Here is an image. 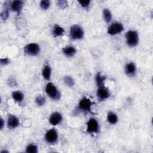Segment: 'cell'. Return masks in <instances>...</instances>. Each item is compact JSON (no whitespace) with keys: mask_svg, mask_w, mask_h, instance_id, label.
I'll list each match as a JSON object with an SVG mask.
<instances>
[{"mask_svg":"<svg viewBox=\"0 0 153 153\" xmlns=\"http://www.w3.org/2000/svg\"><path fill=\"white\" fill-rule=\"evenodd\" d=\"M46 94L52 100H59L61 97V94L56 86L52 82H49L47 84L45 88Z\"/></svg>","mask_w":153,"mask_h":153,"instance_id":"cell-1","label":"cell"},{"mask_svg":"<svg viewBox=\"0 0 153 153\" xmlns=\"http://www.w3.org/2000/svg\"><path fill=\"white\" fill-rule=\"evenodd\" d=\"M126 43L130 47H134L139 43V35L137 31L134 30H128L125 35Z\"/></svg>","mask_w":153,"mask_h":153,"instance_id":"cell-2","label":"cell"},{"mask_svg":"<svg viewBox=\"0 0 153 153\" xmlns=\"http://www.w3.org/2000/svg\"><path fill=\"white\" fill-rule=\"evenodd\" d=\"M69 35L72 39H81L84 37V32L82 27L78 25H74L70 27Z\"/></svg>","mask_w":153,"mask_h":153,"instance_id":"cell-3","label":"cell"},{"mask_svg":"<svg viewBox=\"0 0 153 153\" xmlns=\"http://www.w3.org/2000/svg\"><path fill=\"white\" fill-rule=\"evenodd\" d=\"M23 50L27 55L36 56L40 52V47L37 43L32 42L26 45L23 48Z\"/></svg>","mask_w":153,"mask_h":153,"instance_id":"cell-4","label":"cell"},{"mask_svg":"<svg viewBox=\"0 0 153 153\" xmlns=\"http://www.w3.org/2000/svg\"><path fill=\"white\" fill-rule=\"evenodd\" d=\"M58 133L56 130L54 128L48 130L45 134V140L48 144H55L58 140Z\"/></svg>","mask_w":153,"mask_h":153,"instance_id":"cell-5","label":"cell"},{"mask_svg":"<svg viewBox=\"0 0 153 153\" xmlns=\"http://www.w3.org/2000/svg\"><path fill=\"white\" fill-rule=\"evenodd\" d=\"M92 105L93 102L89 98L87 97H84L79 102L78 108L82 112L86 113L90 112L91 111V107Z\"/></svg>","mask_w":153,"mask_h":153,"instance_id":"cell-6","label":"cell"},{"mask_svg":"<svg viewBox=\"0 0 153 153\" xmlns=\"http://www.w3.org/2000/svg\"><path fill=\"white\" fill-rule=\"evenodd\" d=\"M124 30L123 25L118 22L112 23L108 28V33L111 35H115L122 32Z\"/></svg>","mask_w":153,"mask_h":153,"instance_id":"cell-7","label":"cell"},{"mask_svg":"<svg viewBox=\"0 0 153 153\" xmlns=\"http://www.w3.org/2000/svg\"><path fill=\"white\" fill-rule=\"evenodd\" d=\"M99 131V125L94 118H90L87 122V132L88 133H97Z\"/></svg>","mask_w":153,"mask_h":153,"instance_id":"cell-8","label":"cell"},{"mask_svg":"<svg viewBox=\"0 0 153 153\" xmlns=\"http://www.w3.org/2000/svg\"><path fill=\"white\" fill-rule=\"evenodd\" d=\"M97 97L100 101H103L107 99L110 96V93L109 89L105 85L98 87L96 93Z\"/></svg>","mask_w":153,"mask_h":153,"instance_id":"cell-9","label":"cell"},{"mask_svg":"<svg viewBox=\"0 0 153 153\" xmlns=\"http://www.w3.org/2000/svg\"><path fill=\"white\" fill-rule=\"evenodd\" d=\"M63 120L62 114L59 112H54L51 114L49 118V123L53 126H57Z\"/></svg>","mask_w":153,"mask_h":153,"instance_id":"cell-10","label":"cell"},{"mask_svg":"<svg viewBox=\"0 0 153 153\" xmlns=\"http://www.w3.org/2000/svg\"><path fill=\"white\" fill-rule=\"evenodd\" d=\"M7 126L10 129L17 128L19 126V120L17 117L13 114H9L7 120Z\"/></svg>","mask_w":153,"mask_h":153,"instance_id":"cell-11","label":"cell"},{"mask_svg":"<svg viewBox=\"0 0 153 153\" xmlns=\"http://www.w3.org/2000/svg\"><path fill=\"white\" fill-rule=\"evenodd\" d=\"M24 2L21 0H16L12 2L11 4V9L12 11L17 13L18 15H20L22 10L23 8Z\"/></svg>","mask_w":153,"mask_h":153,"instance_id":"cell-12","label":"cell"},{"mask_svg":"<svg viewBox=\"0 0 153 153\" xmlns=\"http://www.w3.org/2000/svg\"><path fill=\"white\" fill-rule=\"evenodd\" d=\"M126 74L128 76H134L136 72V67L134 63L129 62L127 63L124 68Z\"/></svg>","mask_w":153,"mask_h":153,"instance_id":"cell-13","label":"cell"},{"mask_svg":"<svg viewBox=\"0 0 153 153\" xmlns=\"http://www.w3.org/2000/svg\"><path fill=\"white\" fill-rule=\"evenodd\" d=\"M62 51L66 56L72 57L76 54V50L73 45H66L63 48Z\"/></svg>","mask_w":153,"mask_h":153,"instance_id":"cell-14","label":"cell"},{"mask_svg":"<svg viewBox=\"0 0 153 153\" xmlns=\"http://www.w3.org/2000/svg\"><path fill=\"white\" fill-rule=\"evenodd\" d=\"M42 75L44 79L47 81H50L51 75V69L48 64H46L45 65H44L42 71Z\"/></svg>","mask_w":153,"mask_h":153,"instance_id":"cell-15","label":"cell"},{"mask_svg":"<svg viewBox=\"0 0 153 153\" xmlns=\"http://www.w3.org/2000/svg\"><path fill=\"white\" fill-rule=\"evenodd\" d=\"M65 33L64 29L58 25H54L52 30V34L54 37L62 36Z\"/></svg>","mask_w":153,"mask_h":153,"instance_id":"cell-16","label":"cell"},{"mask_svg":"<svg viewBox=\"0 0 153 153\" xmlns=\"http://www.w3.org/2000/svg\"><path fill=\"white\" fill-rule=\"evenodd\" d=\"M11 96H12L13 100L19 103L22 102V101L24 99L23 93L21 91H19V90L13 92L11 94Z\"/></svg>","mask_w":153,"mask_h":153,"instance_id":"cell-17","label":"cell"},{"mask_svg":"<svg viewBox=\"0 0 153 153\" xmlns=\"http://www.w3.org/2000/svg\"><path fill=\"white\" fill-rule=\"evenodd\" d=\"M95 79L96 85H97L98 87H99L100 86L104 85V82L106 79V76L103 75L101 72H97V74L96 75Z\"/></svg>","mask_w":153,"mask_h":153,"instance_id":"cell-18","label":"cell"},{"mask_svg":"<svg viewBox=\"0 0 153 153\" xmlns=\"http://www.w3.org/2000/svg\"><path fill=\"white\" fill-rule=\"evenodd\" d=\"M107 121L109 124H115L118 121V117L115 113L109 111L107 115Z\"/></svg>","mask_w":153,"mask_h":153,"instance_id":"cell-19","label":"cell"},{"mask_svg":"<svg viewBox=\"0 0 153 153\" xmlns=\"http://www.w3.org/2000/svg\"><path fill=\"white\" fill-rule=\"evenodd\" d=\"M38 151V146L36 145L34 143H30L29 144L26 148L25 152L27 153H37Z\"/></svg>","mask_w":153,"mask_h":153,"instance_id":"cell-20","label":"cell"},{"mask_svg":"<svg viewBox=\"0 0 153 153\" xmlns=\"http://www.w3.org/2000/svg\"><path fill=\"white\" fill-rule=\"evenodd\" d=\"M103 16L106 23H109L112 20V14L108 8H105L103 11Z\"/></svg>","mask_w":153,"mask_h":153,"instance_id":"cell-21","label":"cell"},{"mask_svg":"<svg viewBox=\"0 0 153 153\" xmlns=\"http://www.w3.org/2000/svg\"><path fill=\"white\" fill-rule=\"evenodd\" d=\"M35 102L36 103V104L39 106H41L44 105V104L46 102V98L45 96H42V95H38L36 96V97L35 98Z\"/></svg>","mask_w":153,"mask_h":153,"instance_id":"cell-22","label":"cell"},{"mask_svg":"<svg viewBox=\"0 0 153 153\" xmlns=\"http://www.w3.org/2000/svg\"><path fill=\"white\" fill-rule=\"evenodd\" d=\"M63 81H64V82L65 83V84L66 85H68V87H73L74 85L75 81H74V79L71 76H64Z\"/></svg>","mask_w":153,"mask_h":153,"instance_id":"cell-23","label":"cell"},{"mask_svg":"<svg viewBox=\"0 0 153 153\" xmlns=\"http://www.w3.org/2000/svg\"><path fill=\"white\" fill-rule=\"evenodd\" d=\"M50 6V1L48 0H42L40 2V7L42 10H46Z\"/></svg>","mask_w":153,"mask_h":153,"instance_id":"cell-24","label":"cell"},{"mask_svg":"<svg viewBox=\"0 0 153 153\" xmlns=\"http://www.w3.org/2000/svg\"><path fill=\"white\" fill-rule=\"evenodd\" d=\"M68 2L67 1L65 0H59L57 1V6L61 8V9H64L68 7Z\"/></svg>","mask_w":153,"mask_h":153,"instance_id":"cell-25","label":"cell"},{"mask_svg":"<svg viewBox=\"0 0 153 153\" xmlns=\"http://www.w3.org/2000/svg\"><path fill=\"white\" fill-rule=\"evenodd\" d=\"M9 16V11L7 9H5L4 10H3L1 14V18L2 20H5L7 19V18Z\"/></svg>","mask_w":153,"mask_h":153,"instance_id":"cell-26","label":"cell"},{"mask_svg":"<svg viewBox=\"0 0 153 153\" xmlns=\"http://www.w3.org/2000/svg\"><path fill=\"white\" fill-rule=\"evenodd\" d=\"M78 3L82 6L83 8H87L90 3V0H83V1H78Z\"/></svg>","mask_w":153,"mask_h":153,"instance_id":"cell-27","label":"cell"},{"mask_svg":"<svg viewBox=\"0 0 153 153\" xmlns=\"http://www.w3.org/2000/svg\"><path fill=\"white\" fill-rule=\"evenodd\" d=\"M10 63V60L8 58H1L0 59V63L1 65H7Z\"/></svg>","mask_w":153,"mask_h":153,"instance_id":"cell-28","label":"cell"},{"mask_svg":"<svg viewBox=\"0 0 153 153\" xmlns=\"http://www.w3.org/2000/svg\"><path fill=\"white\" fill-rule=\"evenodd\" d=\"M4 121H3V119L2 118H1V130H2L3 128V127H4Z\"/></svg>","mask_w":153,"mask_h":153,"instance_id":"cell-29","label":"cell"},{"mask_svg":"<svg viewBox=\"0 0 153 153\" xmlns=\"http://www.w3.org/2000/svg\"><path fill=\"white\" fill-rule=\"evenodd\" d=\"M4 152H8V151H5V150H4V151H2L1 152V153H4Z\"/></svg>","mask_w":153,"mask_h":153,"instance_id":"cell-30","label":"cell"}]
</instances>
